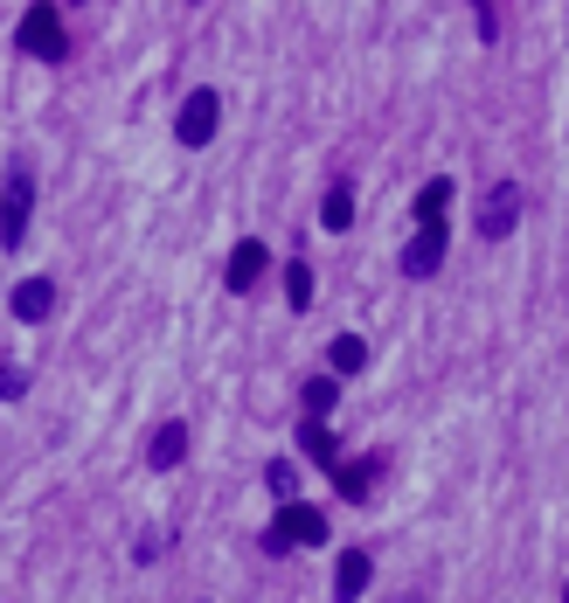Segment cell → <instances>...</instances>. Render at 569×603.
I'll return each mask as SVG.
<instances>
[{"instance_id":"cell-18","label":"cell","mask_w":569,"mask_h":603,"mask_svg":"<svg viewBox=\"0 0 569 603\" xmlns=\"http://www.w3.org/2000/svg\"><path fill=\"white\" fill-rule=\"evenodd\" d=\"M265 486L278 492L284 507H292V500H299V465H292V458H271V465H265Z\"/></svg>"},{"instance_id":"cell-13","label":"cell","mask_w":569,"mask_h":603,"mask_svg":"<svg viewBox=\"0 0 569 603\" xmlns=\"http://www.w3.org/2000/svg\"><path fill=\"white\" fill-rule=\"evenodd\" d=\"M299 403H306V424H327L333 403H341V382H333V375H306L299 382Z\"/></svg>"},{"instance_id":"cell-8","label":"cell","mask_w":569,"mask_h":603,"mask_svg":"<svg viewBox=\"0 0 569 603\" xmlns=\"http://www.w3.org/2000/svg\"><path fill=\"white\" fill-rule=\"evenodd\" d=\"M265 271H271V250L257 243V236H244V243L229 250V271H223V284L244 299V292H257V284H265Z\"/></svg>"},{"instance_id":"cell-21","label":"cell","mask_w":569,"mask_h":603,"mask_svg":"<svg viewBox=\"0 0 569 603\" xmlns=\"http://www.w3.org/2000/svg\"><path fill=\"white\" fill-rule=\"evenodd\" d=\"M403 603H417V596H403Z\"/></svg>"},{"instance_id":"cell-5","label":"cell","mask_w":569,"mask_h":603,"mask_svg":"<svg viewBox=\"0 0 569 603\" xmlns=\"http://www.w3.org/2000/svg\"><path fill=\"white\" fill-rule=\"evenodd\" d=\"M390 451H369V458H341V471H333V492H341L348 507H369L375 492H382V479H390Z\"/></svg>"},{"instance_id":"cell-3","label":"cell","mask_w":569,"mask_h":603,"mask_svg":"<svg viewBox=\"0 0 569 603\" xmlns=\"http://www.w3.org/2000/svg\"><path fill=\"white\" fill-rule=\"evenodd\" d=\"M14 49H21V56H35V63H63L70 56L63 14L56 8H29V14H21V29H14Z\"/></svg>"},{"instance_id":"cell-22","label":"cell","mask_w":569,"mask_h":603,"mask_svg":"<svg viewBox=\"0 0 569 603\" xmlns=\"http://www.w3.org/2000/svg\"><path fill=\"white\" fill-rule=\"evenodd\" d=\"M562 603H569V590H562Z\"/></svg>"},{"instance_id":"cell-4","label":"cell","mask_w":569,"mask_h":603,"mask_svg":"<svg viewBox=\"0 0 569 603\" xmlns=\"http://www.w3.org/2000/svg\"><path fill=\"white\" fill-rule=\"evenodd\" d=\"M216 125H223V91L195 84L188 97H180V112H174V139H180V146H209Z\"/></svg>"},{"instance_id":"cell-7","label":"cell","mask_w":569,"mask_h":603,"mask_svg":"<svg viewBox=\"0 0 569 603\" xmlns=\"http://www.w3.org/2000/svg\"><path fill=\"white\" fill-rule=\"evenodd\" d=\"M514 222H521V188H514V180H494L486 201H479V236H486V243H500Z\"/></svg>"},{"instance_id":"cell-15","label":"cell","mask_w":569,"mask_h":603,"mask_svg":"<svg viewBox=\"0 0 569 603\" xmlns=\"http://www.w3.org/2000/svg\"><path fill=\"white\" fill-rule=\"evenodd\" d=\"M299 451H306V458H320L327 471H341V444H333L327 424H306V416H299Z\"/></svg>"},{"instance_id":"cell-6","label":"cell","mask_w":569,"mask_h":603,"mask_svg":"<svg viewBox=\"0 0 569 603\" xmlns=\"http://www.w3.org/2000/svg\"><path fill=\"white\" fill-rule=\"evenodd\" d=\"M445 243H452V229H445V222H424V229L403 243V257H396L403 278H437V264H445Z\"/></svg>"},{"instance_id":"cell-10","label":"cell","mask_w":569,"mask_h":603,"mask_svg":"<svg viewBox=\"0 0 569 603\" xmlns=\"http://www.w3.org/2000/svg\"><path fill=\"white\" fill-rule=\"evenodd\" d=\"M361 368H369V340H361V333H333L327 340V375L341 382V375H361Z\"/></svg>"},{"instance_id":"cell-12","label":"cell","mask_w":569,"mask_h":603,"mask_svg":"<svg viewBox=\"0 0 569 603\" xmlns=\"http://www.w3.org/2000/svg\"><path fill=\"white\" fill-rule=\"evenodd\" d=\"M369 575H375V562L361 555V548H348V555H341V569H333V603H361Z\"/></svg>"},{"instance_id":"cell-19","label":"cell","mask_w":569,"mask_h":603,"mask_svg":"<svg viewBox=\"0 0 569 603\" xmlns=\"http://www.w3.org/2000/svg\"><path fill=\"white\" fill-rule=\"evenodd\" d=\"M29 396V368H0V403H21Z\"/></svg>"},{"instance_id":"cell-20","label":"cell","mask_w":569,"mask_h":603,"mask_svg":"<svg viewBox=\"0 0 569 603\" xmlns=\"http://www.w3.org/2000/svg\"><path fill=\"white\" fill-rule=\"evenodd\" d=\"M473 14H479V42H500V8H494V0H479Z\"/></svg>"},{"instance_id":"cell-1","label":"cell","mask_w":569,"mask_h":603,"mask_svg":"<svg viewBox=\"0 0 569 603\" xmlns=\"http://www.w3.org/2000/svg\"><path fill=\"white\" fill-rule=\"evenodd\" d=\"M327 541V513L320 507H306V500H292V507H278V520L265 528V555H292V548H320Z\"/></svg>"},{"instance_id":"cell-16","label":"cell","mask_w":569,"mask_h":603,"mask_svg":"<svg viewBox=\"0 0 569 603\" xmlns=\"http://www.w3.org/2000/svg\"><path fill=\"white\" fill-rule=\"evenodd\" d=\"M320 222H327L333 236H341V229L354 222V188H348V180H333V188H327V201H320Z\"/></svg>"},{"instance_id":"cell-11","label":"cell","mask_w":569,"mask_h":603,"mask_svg":"<svg viewBox=\"0 0 569 603\" xmlns=\"http://www.w3.org/2000/svg\"><path fill=\"white\" fill-rule=\"evenodd\" d=\"M180 458H188V424H161V430L146 437V465L153 471H174Z\"/></svg>"},{"instance_id":"cell-14","label":"cell","mask_w":569,"mask_h":603,"mask_svg":"<svg viewBox=\"0 0 569 603\" xmlns=\"http://www.w3.org/2000/svg\"><path fill=\"white\" fill-rule=\"evenodd\" d=\"M445 208H452V180L437 174V180H424V188H417V201H410V216H417V229H424V222H445Z\"/></svg>"},{"instance_id":"cell-9","label":"cell","mask_w":569,"mask_h":603,"mask_svg":"<svg viewBox=\"0 0 569 603\" xmlns=\"http://www.w3.org/2000/svg\"><path fill=\"white\" fill-rule=\"evenodd\" d=\"M49 312H56V284H49V278H21L14 284V320L21 326H42Z\"/></svg>"},{"instance_id":"cell-17","label":"cell","mask_w":569,"mask_h":603,"mask_svg":"<svg viewBox=\"0 0 569 603\" xmlns=\"http://www.w3.org/2000/svg\"><path fill=\"white\" fill-rule=\"evenodd\" d=\"M284 299H292V312L313 305V264H306V257H292V264H284Z\"/></svg>"},{"instance_id":"cell-2","label":"cell","mask_w":569,"mask_h":603,"mask_svg":"<svg viewBox=\"0 0 569 603\" xmlns=\"http://www.w3.org/2000/svg\"><path fill=\"white\" fill-rule=\"evenodd\" d=\"M29 216H35V174H29V160H14L8 188H0V243L8 250L29 243Z\"/></svg>"}]
</instances>
